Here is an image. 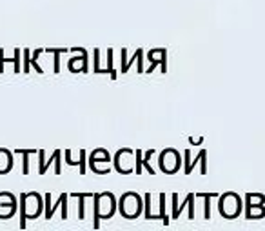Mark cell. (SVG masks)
<instances>
[{
	"label": "cell",
	"mask_w": 265,
	"mask_h": 231,
	"mask_svg": "<svg viewBox=\"0 0 265 231\" xmlns=\"http://www.w3.org/2000/svg\"><path fill=\"white\" fill-rule=\"evenodd\" d=\"M118 213L128 219V221H134L143 213V199L136 191H128L118 199Z\"/></svg>",
	"instance_id": "cell-3"
},
{
	"label": "cell",
	"mask_w": 265,
	"mask_h": 231,
	"mask_svg": "<svg viewBox=\"0 0 265 231\" xmlns=\"http://www.w3.org/2000/svg\"><path fill=\"white\" fill-rule=\"evenodd\" d=\"M67 199H69V195L62 193L59 197V200H57V202H53V197H51V193L44 195V219H46V221H51V219H53V215L57 213V210H60V219H62V221H67V217H69Z\"/></svg>",
	"instance_id": "cell-4"
},
{
	"label": "cell",
	"mask_w": 265,
	"mask_h": 231,
	"mask_svg": "<svg viewBox=\"0 0 265 231\" xmlns=\"http://www.w3.org/2000/svg\"><path fill=\"white\" fill-rule=\"evenodd\" d=\"M147 60L151 62V66L147 68V71L145 73H153L154 69L160 66V73L164 75L167 73V49L165 47H158V49H149L147 51Z\"/></svg>",
	"instance_id": "cell-10"
},
{
	"label": "cell",
	"mask_w": 265,
	"mask_h": 231,
	"mask_svg": "<svg viewBox=\"0 0 265 231\" xmlns=\"http://www.w3.org/2000/svg\"><path fill=\"white\" fill-rule=\"evenodd\" d=\"M138 64V73L143 75V49H136L131 58H128V49H122V69L120 73H128L132 64Z\"/></svg>",
	"instance_id": "cell-11"
},
{
	"label": "cell",
	"mask_w": 265,
	"mask_h": 231,
	"mask_svg": "<svg viewBox=\"0 0 265 231\" xmlns=\"http://www.w3.org/2000/svg\"><path fill=\"white\" fill-rule=\"evenodd\" d=\"M93 211H95V219H93V228L100 230V221L111 219L118 211V200L111 191H102V193L93 195Z\"/></svg>",
	"instance_id": "cell-2"
},
{
	"label": "cell",
	"mask_w": 265,
	"mask_h": 231,
	"mask_svg": "<svg viewBox=\"0 0 265 231\" xmlns=\"http://www.w3.org/2000/svg\"><path fill=\"white\" fill-rule=\"evenodd\" d=\"M193 200H195V195H187V208H189V219H195L193 215Z\"/></svg>",
	"instance_id": "cell-28"
},
{
	"label": "cell",
	"mask_w": 265,
	"mask_h": 231,
	"mask_svg": "<svg viewBox=\"0 0 265 231\" xmlns=\"http://www.w3.org/2000/svg\"><path fill=\"white\" fill-rule=\"evenodd\" d=\"M134 157H136V168H134V175H143V151L142 149H134Z\"/></svg>",
	"instance_id": "cell-24"
},
{
	"label": "cell",
	"mask_w": 265,
	"mask_h": 231,
	"mask_svg": "<svg viewBox=\"0 0 265 231\" xmlns=\"http://www.w3.org/2000/svg\"><path fill=\"white\" fill-rule=\"evenodd\" d=\"M154 153H156V149H147V151H145V155H143V160H142L143 169H145L149 175H156V169L151 168V157H153Z\"/></svg>",
	"instance_id": "cell-18"
},
{
	"label": "cell",
	"mask_w": 265,
	"mask_h": 231,
	"mask_svg": "<svg viewBox=\"0 0 265 231\" xmlns=\"http://www.w3.org/2000/svg\"><path fill=\"white\" fill-rule=\"evenodd\" d=\"M22 62H24V66H22V73H31V51L29 49H22Z\"/></svg>",
	"instance_id": "cell-21"
},
{
	"label": "cell",
	"mask_w": 265,
	"mask_h": 231,
	"mask_svg": "<svg viewBox=\"0 0 265 231\" xmlns=\"http://www.w3.org/2000/svg\"><path fill=\"white\" fill-rule=\"evenodd\" d=\"M158 199H160L158 217H160V221L164 222V226H167V224H169V219H167V215H165V193H160V195H158Z\"/></svg>",
	"instance_id": "cell-20"
},
{
	"label": "cell",
	"mask_w": 265,
	"mask_h": 231,
	"mask_svg": "<svg viewBox=\"0 0 265 231\" xmlns=\"http://www.w3.org/2000/svg\"><path fill=\"white\" fill-rule=\"evenodd\" d=\"M95 193H71V199L78 200V221H85V200L93 199Z\"/></svg>",
	"instance_id": "cell-14"
},
{
	"label": "cell",
	"mask_w": 265,
	"mask_h": 231,
	"mask_svg": "<svg viewBox=\"0 0 265 231\" xmlns=\"http://www.w3.org/2000/svg\"><path fill=\"white\" fill-rule=\"evenodd\" d=\"M13 153L9 149H5V147H0V175H5L9 173L11 169H13Z\"/></svg>",
	"instance_id": "cell-13"
},
{
	"label": "cell",
	"mask_w": 265,
	"mask_h": 231,
	"mask_svg": "<svg viewBox=\"0 0 265 231\" xmlns=\"http://www.w3.org/2000/svg\"><path fill=\"white\" fill-rule=\"evenodd\" d=\"M69 53L76 55V57L69 58L67 62L69 71L71 73H87V69H89V55H87L84 47H71Z\"/></svg>",
	"instance_id": "cell-8"
},
{
	"label": "cell",
	"mask_w": 265,
	"mask_h": 231,
	"mask_svg": "<svg viewBox=\"0 0 265 231\" xmlns=\"http://www.w3.org/2000/svg\"><path fill=\"white\" fill-rule=\"evenodd\" d=\"M93 55H95V68H93V73H96V75H102L104 73V68H100V49H95L93 51Z\"/></svg>",
	"instance_id": "cell-25"
},
{
	"label": "cell",
	"mask_w": 265,
	"mask_h": 231,
	"mask_svg": "<svg viewBox=\"0 0 265 231\" xmlns=\"http://www.w3.org/2000/svg\"><path fill=\"white\" fill-rule=\"evenodd\" d=\"M201 195V193H200ZM203 199H205V202H209V199H211V195H201ZM205 217L209 219V204H205Z\"/></svg>",
	"instance_id": "cell-30"
},
{
	"label": "cell",
	"mask_w": 265,
	"mask_h": 231,
	"mask_svg": "<svg viewBox=\"0 0 265 231\" xmlns=\"http://www.w3.org/2000/svg\"><path fill=\"white\" fill-rule=\"evenodd\" d=\"M18 210H20V230H26L27 221H35L42 215L44 211V199L37 191L20 193L18 197Z\"/></svg>",
	"instance_id": "cell-1"
},
{
	"label": "cell",
	"mask_w": 265,
	"mask_h": 231,
	"mask_svg": "<svg viewBox=\"0 0 265 231\" xmlns=\"http://www.w3.org/2000/svg\"><path fill=\"white\" fill-rule=\"evenodd\" d=\"M48 53H51L55 57V66H53V71L57 75L60 73V57L64 55V53H69V49H66V47H60V49H55V47H49V49H46Z\"/></svg>",
	"instance_id": "cell-16"
},
{
	"label": "cell",
	"mask_w": 265,
	"mask_h": 231,
	"mask_svg": "<svg viewBox=\"0 0 265 231\" xmlns=\"http://www.w3.org/2000/svg\"><path fill=\"white\" fill-rule=\"evenodd\" d=\"M18 210V199L9 191H0V221H9Z\"/></svg>",
	"instance_id": "cell-9"
},
{
	"label": "cell",
	"mask_w": 265,
	"mask_h": 231,
	"mask_svg": "<svg viewBox=\"0 0 265 231\" xmlns=\"http://www.w3.org/2000/svg\"><path fill=\"white\" fill-rule=\"evenodd\" d=\"M64 155H66V162H67L69 166H78L80 168V160H73V158H71V149H66Z\"/></svg>",
	"instance_id": "cell-26"
},
{
	"label": "cell",
	"mask_w": 265,
	"mask_h": 231,
	"mask_svg": "<svg viewBox=\"0 0 265 231\" xmlns=\"http://www.w3.org/2000/svg\"><path fill=\"white\" fill-rule=\"evenodd\" d=\"M37 155H38V175H46V171H48V168L51 166V164H59L60 166V158H62L64 151L55 149L49 160H46V151H44V149H38Z\"/></svg>",
	"instance_id": "cell-12"
},
{
	"label": "cell",
	"mask_w": 265,
	"mask_h": 231,
	"mask_svg": "<svg viewBox=\"0 0 265 231\" xmlns=\"http://www.w3.org/2000/svg\"><path fill=\"white\" fill-rule=\"evenodd\" d=\"M176 202H178V195L173 193V221H176V219L180 217L182 208H186V206H187V199H186V202H184V204H180V206L176 204Z\"/></svg>",
	"instance_id": "cell-22"
},
{
	"label": "cell",
	"mask_w": 265,
	"mask_h": 231,
	"mask_svg": "<svg viewBox=\"0 0 265 231\" xmlns=\"http://www.w3.org/2000/svg\"><path fill=\"white\" fill-rule=\"evenodd\" d=\"M182 166V157L180 153L173 149V147H167L164 151H160V157H158V168L162 173L165 175H173L176 173Z\"/></svg>",
	"instance_id": "cell-7"
},
{
	"label": "cell",
	"mask_w": 265,
	"mask_h": 231,
	"mask_svg": "<svg viewBox=\"0 0 265 231\" xmlns=\"http://www.w3.org/2000/svg\"><path fill=\"white\" fill-rule=\"evenodd\" d=\"M42 53H44V49H40V47H38V49H35V51H33V55H31V68H35V71H37V73H44V69L38 66V57H40Z\"/></svg>",
	"instance_id": "cell-23"
},
{
	"label": "cell",
	"mask_w": 265,
	"mask_h": 231,
	"mask_svg": "<svg viewBox=\"0 0 265 231\" xmlns=\"http://www.w3.org/2000/svg\"><path fill=\"white\" fill-rule=\"evenodd\" d=\"M89 160V168L93 173L96 175H107L111 173V166L109 164L113 162V157L109 155L106 147H96L91 151V155L87 157Z\"/></svg>",
	"instance_id": "cell-5"
},
{
	"label": "cell",
	"mask_w": 265,
	"mask_h": 231,
	"mask_svg": "<svg viewBox=\"0 0 265 231\" xmlns=\"http://www.w3.org/2000/svg\"><path fill=\"white\" fill-rule=\"evenodd\" d=\"M104 73L109 75L111 80H117V77H118L117 69L113 68V49H107V68L104 69Z\"/></svg>",
	"instance_id": "cell-19"
},
{
	"label": "cell",
	"mask_w": 265,
	"mask_h": 231,
	"mask_svg": "<svg viewBox=\"0 0 265 231\" xmlns=\"http://www.w3.org/2000/svg\"><path fill=\"white\" fill-rule=\"evenodd\" d=\"M205 157V151H201L200 155H198V160H201V158ZM193 164L195 162H189V164H186V175H189L193 171Z\"/></svg>",
	"instance_id": "cell-29"
},
{
	"label": "cell",
	"mask_w": 265,
	"mask_h": 231,
	"mask_svg": "<svg viewBox=\"0 0 265 231\" xmlns=\"http://www.w3.org/2000/svg\"><path fill=\"white\" fill-rule=\"evenodd\" d=\"M151 200H153V195L151 193L143 195V219L145 221H154V215L151 213V208H153Z\"/></svg>",
	"instance_id": "cell-17"
},
{
	"label": "cell",
	"mask_w": 265,
	"mask_h": 231,
	"mask_svg": "<svg viewBox=\"0 0 265 231\" xmlns=\"http://www.w3.org/2000/svg\"><path fill=\"white\" fill-rule=\"evenodd\" d=\"M113 164H115V171H117V173H120V175L134 173V168H136L134 151H132L131 147H120V149L115 153Z\"/></svg>",
	"instance_id": "cell-6"
},
{
	"label": "cell",
	"mask_w": 265,
	"mask_h": 231,
	"mask_svg": "<svg viewBox=\"0 0 265 231\" xmlns=\"http://www.w3.org/2000/svg\"><path fill=\"white\" fill-rule=\"evenodd\" d=\"M33 153H38V149H15L13 155H20L24 160H22V173L29 175V155Z\"/></svg>",
	"instance_id": "cell-15"
},
{
	"label": "cell",
	"mask_w": 265,
	"mask_h": 231,
	"mask_svg": "<svg viewBox=\"0 0 265 231\" xmlns=\"http://www.w3.org/2000/svg\"><path fill=\"white\" fill-rule=\"evenodd\" d=\"M80 175H85V149H80Z\"/></svg>",
	"instance_id": "cell-27"
}]
</instances>
